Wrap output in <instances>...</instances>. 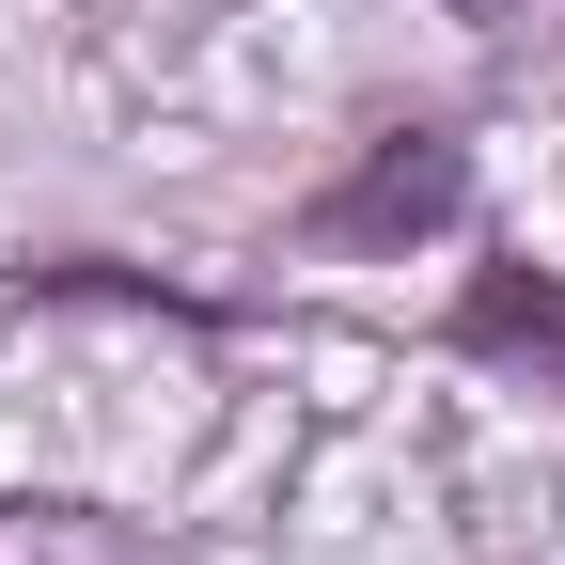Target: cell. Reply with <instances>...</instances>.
Segmentation results:
<instances>
[{
	"mask_svg": "<svg viewBox=\"0 0 565 565\" xmlns=\"http://www.w3.org/2000/svg\"><path fill=\"white\" fill-rule=\"evenodd\" d=\"M424 221H456V141H440V126H393L377 158L315 204V236H330V252H362V236H424Z\"/></svg>",
	"mask_w": 565,
	"mask_h": 565,
	"instance_id": "6da1fadb",
	"label": "cell"
},
{
	"mask_svg": "<svg viewBox=\"0 0 565 565\" xmlns=\"http://www.w3.org/2000/svg\"><path fill=\"white\" fill-rule=\"evenodd\" d=\"M456 330L503 345V362H565V282H550V267H487L471 299H456Z\"/></svg>",
	"mask_w": 565,
	"mask_h": 565,
	"instance_id": "7a4b0ae2",
	"label": "cell"
},
{
	"mask_svg": "<svg viewBox=\"0 0 565 565\" xmlns=\"http://www.w3.org/2000/svg\"><path fill=\"white\" fill-rule=\"evenodd\" d=\"M0 565H158L110 503H0Z\"/></svg>",
	"mask_w": 565,
	"mask_h": 565,
	"instance_id": "3957f363",
	"label": "cell"
}]
</instances>
